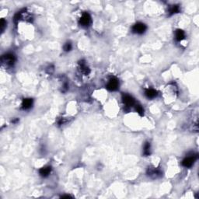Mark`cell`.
Wrapping results in <instances>:
<instances>
[{
  "mask_svg": "<svg viewBox=\"0 0 199 199\" xmlns=\"http://www.w3.org/2000/svg\"><path fill=\"white\" fill-rule=\"evenodd\" d=\"M91 22H92V19H91L90 15H89L88 13H83L79 20L80 25L82 26H89L91 24Z\"/></svg>",
  "mask_w": 199,
  "mask_h": 199,
  "instance_id": "52a82bcc",
  "label": "cell"
},
{
  "mask_svg": "<svg viewBox=\"0 0 199 199\" xmlns=\"http://www.w3.org/2000/svg\"><path fill=\"white\" fill-rule=\"evenodd\" d=\"M6 21L4 20V19H2L1 20V23H0V26H1V31L3 32L5 27H6Z\"/></svg>",
  "mask_w": 199,
  "mask_h": 199,
  "instance_id": "e0dca14e",
  "label": "cell"
},
{
  "mask_svg": "<svg viewBox=\"0 0 199 199\" xmlns=\"http://www.w3.org/2000/svg\"><path fill=\"white\" fill-rule=\"evenodd\" d=\"M198 159V155H190L189 156H187L186 158H184V160L182 161V165H183V167H187V168H188V167H192L193 164L195 163V162L196 161V160Z\"/></svg>",
  "mask_w": 199,
  "mask_h": 199,
  "instance_id": "3957f363",
  "label": "cell"
},
{
  "mask_svg": "<svg viewBox=\"0 0 199 199\" xmlns=\"http://www.w3.org/2000/svg\"><path fill=\"white\" fill-rule=\"evenodd\" d=\"M135 110L140 116H143L144 115V109L140 104H135Z\"/></svg>",
  "mask_w": 199,
  "mask_h": 199,
  "instance_id": "9a60e30c",
  "label": "cell"
},
{
  "mask_svg": "<svg viewBox=\"0 0 199 199\" xmlns=\"http://www.w3.org/2000/svg\"><path fill=\"white\" fill-rule=\"evenodd\" d=\"M145 95L148 99H153L158 95V92L154 89H147L145 91Z\"/></svg>",
  "mask_w": 199,
  "mask_h": 199,
  "instance_id": "8fae6325",
  "label": "cell"
},
{
  "mask_svg": "<svg viewBox=\"0 0 199 199\" xmlns=\"http://www.w3.org/2000/svg\"><path fill=\"white\" fill-rule=\"evenodd\" d=\"M63 123H64V118H59V121H58V124H59V125H62Z\"/></svg>",
  "mask_w": 199,
  "mask_h": 199,
  "instance_id": "ac0fdd59",
  "label": "cell"
},
{
  "mask_svg": "<svg viewBox=\"0 0 199 199\" xmlns=\"http://www.w3.org/2000/svg\"><path fill=\"white\" fill-rule=\"evenodd\" d=\"M62 198H72V196H70V195H64V196H62Z\"/></svg>",
  "mask_w": 199,
  "mask_h": 199,
  "instance_id": "d6986e66",
  "label": "cell"
},
{
  "mask_svg": "<svg viewBox=\"0 0 199 199\" xmlns=\"http://www.w3.org/2000/svg\"><path fill=\"white\" fill-rule=\"evenodd\" d=\"M119 88V81L116 77L110 79L108 83L107 84V89L110 91H115Z\"/></svg>",
  "mask_w": 199,
  "mask_h": 199,
  "instance_id": "5b68a950",
  "label": "cell"
},
{
  "mask_svg": "<svg viewBox=\"0 0 199 199\" xmlns=\"http://www.w3.org/2000/svg\"><path fill=\"white\" fill-rule=\"evenodd\" d=\"M79 65L80 71L82 72V73L85 74V75H89L90 73V69H89V68L87 65L84 60L79 61Z\"/></svg>",
  "mask_w": 199,
  "mask_h": 199,
  "instance_id": "ba28073f",
  "label": "cell"
},
{
  "mask_svg": "<svg viewBox=\"0 0 199 199\" xmlns=\"http://www.w3.org/2000/svg\"><path fill=\"white\" fill-rule=\"evenodd\" d=\"M151 153V144L149 142H146L143 148V154L145 156H148Z\"/></svg>",
  "mask_w": 199,
  "mask_h": 199,
  "instance_id": "4fadbf2b",
  "label": "cell"
},
{
  "mask_svg": "<svg viewBox=\"0 0 199 199\" xmlns=\"http://www.w3.org/2000/svg\"><path fill=\"white\" fill-rule=\"evenodd\" d=\"M72 44L70 42H67V43L65 44V45H64V51L66 52H70L72 50Z\"/></svg>",
  "mask_w": 199,
  "mask_h": 199,
  "instance_id": "2e32d148",
  "label": "cell"
},
{
  "mask_svg": "<svg viewBox=\"0 0 199 199\" xmlns=\"http://www.w3.org/2000/svg\"><path fill=\"white\" fill-rule=\"evenodd\" d=\"M146 30H147L146 25L143 23H141V22L136 23L135 25H133L132 28V32L137 34H142L146 31Z\"/></svg>",
  "mask_w": 199,
  "mask_h": 199,
  "instance_id": "7a4b0ae2",
  "label": "cell"
},
{
  "mask_svg": "<svg viewBox=\"0 0 199 199\" xmlns=\"http://www.w3.org/2000/svg\"><path fill=\"white\" fill-rule=\"evenodd\" d=\"M162 171L160 170L159 168L156 167H149L147 170V175L149 176L150 178L156 179V178H160L162 176Z\"/></svg>",
  "mask_w": 199,
  "mask_h": 199,
  "instance_id": "277c9868",
  "label": "cell"
},
{
  "mask_svg": "<svg viewBox=\"0 0 199 199\" xmlns=\"http://www.w3.org/2000/svg\"><path fill=\"white\" fill-rule=\"evenodd\" d=\"M122 101H123L124 104L127 107H131L134 106L135 104V99L129 94H123V96H122Z\"/></svg>",
  "mask_w": 199,
  "mask_h": 199,
  "instance_id": "8992f818",
  "label": "cell"
},
{
  "mask_svg": "<svg viewBox=\"0 0 199 199\" xmlns=\"http://www.w3.org/2000/svg\"><path fill=\"white\" fill-rule=\"evenodd\" d=\"M52 172V167L51 166H47V167H44L39 170L40 175L43 178H46Z\"/></svg>",
  "mask_w": 199,
  "mask_h": 199,
  "instance_id": "30bf717a",
  "label": "cell"
},
{
  "mask_svg": "<svg viewBox=\"0 0 199 199\" xmlns=\"http://www.w3.org/2000/svg\"><path fill=\"white\" fill-rule=\"evenodd\" d=\"M16 56L13 53H7V54L2 55V62L6 66H13L16 62Z\"/></svg>",
  "mask_w": 199,
  "mask_h": 199,
  "instance_id": "6da1fadb",
  "label": "cell"
},
{
  "mask_svg": "<svg viewBox=\"0 0 199 199\" xmlns=\"http://www.w3.org/2000/svg\"><path fill=\"white\" fill-rule=\"evenodd\" d=\"M175 38L177 41H181L185 38V33H184V30H180V29H178V30H176L175 32Z\"/></svg>",
  "mask_w": 199,
  "mask_h": 199,
  "instance_id": "7c38bea8",
  "label": "cell"
},
{
  "mask_svg": "<svg viewBox=\"0 0 199 199\" xmlns=\"http://www.w3.org/2000/svg\"><path fill=\"white\" fill-rule=\"evenodd\" d=\"M180 9L179 5H173V6H172L170 8L169 16L177 14V13H180Z\"/></svg>",
  "mask_w": 199,
  "mask_h": 199,
  "instance_id": "5bb4252c",
  "label": "cell"
},
{
  "mask_svg": "<svg viewBox=\"0 0 199 199\" xmlns=\"http://www.w3.org/2000/svg\"><path fill=\"white\" fill-rule=\"evenodd\" d=\"M33 105V99L31 98H26L23 100L22 102V109L23 110H28Z\"/></svg>",
  "mask_w": 199,
  "mask_h": 199,
  "instance_id": "9c48e42d",
  "label": "cell"
}]
</instances>
